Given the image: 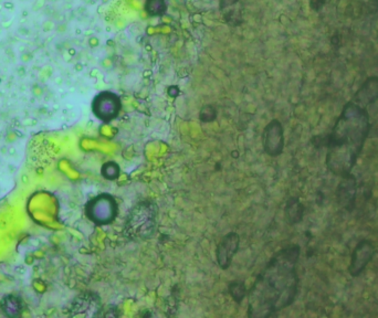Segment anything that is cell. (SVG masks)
Segmentation results:
<instances>
[{"instance_id": "obj_11", "label": "cell", "mask_w": 378, "mask_h": 318, "mask_svg": "<svg viewBox=\"0 0 378 318\" xmlns=\"http://www.w3.org/2000/svg\"><path fill=\"white\" fill-rule=\"evenodd\" d=\"M102 175L106 179H116L120 175V167L116 163H106L103 166Z\"/></svg>"}, {"instance_id": "obj_4", "label": "cell", "mask_w": 378, "mask_h": 318, "mask_svg": "<svg viewBox=\"0 0 378 318\" xmlns=\"http://www.w3.org/2000/svg\"><path fill=\"white\" fill-rule=\"evenodd\" d=\"M87 216L91 221L98 225H108L116 219L118 205L113 197L108 193H102L93 198L87 205Z\"/></svg>"}, {"instance_id": "obj_8", "label": "cell", "mask_w": 378, "mask_h": 318, "mask_svg": "<svg viewBox=\"0 0 378 318\" xmlns=\"http://www.w3.org/2000/svg\"><path fill=\"white\" fill-rule=\"evenodd\" d=\"M239 238L235 233H230L223 239L217 250V259L221 268H228L233 254L238 250Z\"/></svg>"}, {"instance_id": "obj_7", "label": "cell", "mask_w": 378, "mask_h": 318, "mask_svg": "<svg viewBox=\"0 0 378 318\" xmlns=\"http://www.w3.org/2000/svg\"><path fill=\"white\" fill-rule=\"evenodd\" d=\"M263 145L269 155L278 156L282 153L284 140H283L282 127L278 120H273L265 130Z\"/></svg>"}, {"instance_id": "obj_5", "label": "cell", "mask_w": 378, "mask_h": 318, "mask_svg": "<svg viewBox=\"0 0 378 318\" xmlns=\"http://www.w3.org/2000/svg\"><path fill=\"white\" fill-rule=\"evenodd\" d=\"M375 246L369 240H362L357 243L352 254L351 264H350V274L354 278L361 276L368 263L375 256Z\"/></svg>"}, {"instance_id": "obj_2", "label": "cell", "mask_w": 378, "mask_h": 318, "mask_svg": "<svg viewBox=\"0 0 378 318\" xmlns=\"http://www.w3.org/2000/svg\"><path fill=\"white\" fill-rule=\"evenodd\" d=\"M299 259L300 248L296 244L274 254L251 288L250 316L268 317L294 302L299 290Z\"/></svg>"}, {"instance_id": "obj_9", "label": "cell", "mask_w": 378, "mask_h": 318, "mask_svg": "<svg viewBox=\"0 0 378 318\" xmlns=\"http://www.w3.org/2000/svg\"><path fill=\"white\" fill-rule=\"evenodd\" d=\"M342 179L343 181L340 183L338 191V203L343 205L346 210H351L355 203L356 181L352 175Z\"/></svg>"}, {"instance_id": "obj_1", "label": "cell", "mask_w": 378, "mask_h": 318, "mask_svg": "<svg viewBox=\"0 0 378 318\" xmlns=\"http://www.w3.org/2000/svg\"><path fill=\"white\" fill-rule=\"evenodd\" d=\"M378 101V78L372 76L346 103L328 138L326 166L338 177L351 175L371 130L368 106Z\"/></svg>"}, {"instance_id": "obj_3", "label": "cell", "mask_w": 378, "mask_h": 318, "mask_svg": "<svg viewBox=\"0 0 378 318\" xmlns=\"http://www.w3.org/2000/svg\"><path fill=\"white\" fill-rule=\"evenodd\" d=\"M157 210L153 203H140L136 205L126 219V234L132 239H145L153 236L156 229Z\"/></svg>"}, {"instance_id": "obj_10", "label": "cell", "mask_w": 378, "mask_h": 318, "mask_svg": "<svg viewBox=\"0 0 378 318\" xmlns=\"http://www.w3.org/2000/svg\"><path fill=\"white\" fill-rule=\"evenodd\" d=\"M21 302L16 296L8 295L0 302V312L7 317H17L21 313Z\"/></svg>"}, {"instance_id": "obj_6", "label": "cell", "mask_w": 378, "mask_h": 318, "mask_svg": "<svg viewBox=\"0 0 378 318\" xmlns=\"http://www.w3.org/2000/svg\"><path fill=\"white\" fill-rule=\"evenodd\" d=\"M93 113L104 122L112 120L120 112V100L113 93L103 92L92 103Z\"/></svg>"}]
</instances>
